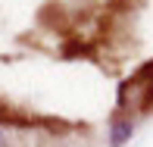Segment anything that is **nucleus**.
<instances>
[{
    "label": "nucleus",
    "mask_w": 153,
    "mask_h": 147,
    "mask_svg": "<svg viewBox=\"0 0 153 147\" xmlns=\"http://www.w3.org/2000/svg\"><path fill=\"white\" fill-rule=\"evenodd\" d=\"M0 147H13V125L0 119Z\"/></svg>",
    "instance_id": "2"
},
{
    "label": "nucleus",
    "mask_w": 153,
    "mask_h": 147,
    "mask_svg": "<svg viewBox=\"0 0 153 147\" xmlns=\"http://www.w3.org/2000/svg\"><path fill=\"white\" fill-rule=\"evenodd\" d=\"M134 116L131 113H116L109 119V128H106V147H125L134 138Z\"/></svg>",
    "instance_id": "1"
}]
</instances>
